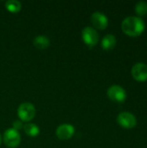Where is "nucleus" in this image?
Returning a JSON list of instances; mask_svg holds the SVG:
<instances>
[{
  "label": "nucleus",
  "mask_w": 147,
  "mask_h": 148,
  "mask_svg": "<svg viewBox=\"0 0 147 148\" xmlns=\"http://www.w3.org/2000/svg\"><path fill=\"white\" fill-rule=\"evenodd\" d=\"M146 23L140 16H129L126 17L121 23V29L128 36H137L145 30Z\"/></svg>",
  "instance_id": "obj_1"
},
{
  "label": "nucleus",
  "mask_w": 147,
  "mask_h": 148,
  "mask_svg": "<svg viewBox=\"0 0 147 148\" xmlns=\"http://www.w3.org/2000/svg\"><path fill=\"white\" fill-rule=\"evenodd\" d=\"M17 115L23 121H30L36 116V108L32 103L23 102L17 109Z\"/></svg>",
  "instance_id": "obj_2"
},
{
  "label": "nucleus",
  "mask_w": 147,
  "mask_h": 148,
  "mask_svg": "<svg viewBox=\"0 0 147 148\" xmlns=\"http://www.w3.org/2000/svg\"><path fill=\"white\" fill-rule=\"evenodd\" d=\"M3 142L7 147L16 148L21 142V136L19 132L14 128L7 129L3 134Z\"/></svg>",
  "instance_id": "obj_3"
},
{
  "label": "nucleus",
  "mask_w": 147,
  "mask_h": 148,
  "mask_svg": "<svg viewBox=\"0 0 147 148\" xmlns=\"http://www.w3.org/2000/svg\"><path fill=\"white\" fill-rule=\"evenodd\" d=\"M81 38L84 43L89 48L94 47L99 42V35L92 27H86L81 31Z\"/></svg>",
  "instance_id": "obj_4"
},
{
  "label": "nucleus",
  "mask_w": 147,
  "mask_h": 148,
  "mask_svg": "<svg viewBox=\"0 0 147 148\" xmlns=\"http://www.w3.org/2000/svg\"><path fill=\"white\" fill-rule=\"evenodd\" d=\"M126 91L120 85H113L107 89V96L115 102H123L126 99Z\"/></svg>",
  "instance_id": "obj_5"
},
{
  "label": "nucleus",
  "mask_w": 147,
  "mask_h": 148,
  "mask_svg": "<svg viewBox=\"0 0 147 148\" xmlns=\"http://www.w3.org/2000/svg\"><path fill=\"white\" fill-rule=\"evenodd\" d=\"M118 124L125 128H133L137 125V118L129 112H121L117 116Z\"/></svg>",
  "instance_id": "obj_6"
},
{
  "label": "nucleus",
  "mask_w": 147,
  "mask_h": 148,
  "mask_svg": "<svg viewBox=\"0 0 147 148\" xmlns=\"http://www.w3.org/2000/svg\"><path fill=\"white\" fill-rule=\"evenodd\" d=\"M55 134L62 140H70L75 134V127L70 124H62L57 127Z\"/></svg>",
  "instance_id": "obj_7"
},
{
  "label": "nucleus",
  "mask_w": 147,
  "mask_h": 148,
  "mask_svg": "<svg viewBox=\"0 0 147 148\" xmlns=\"http://www.w3.org/2000/svg\"><path fill=\"white\" fill-rule=\"evenodd\" d=\"M133 77L139 82L147 80V65L143 62H137L132 68Z\"/></svg>",
  "instance_id": "obj_8"
},
{
  "label": "nucleus",
  "mask_w": 147,
  "mask_h": 148,
  "mask_svg": "<svg viewBox=\"0 0 147 148\" xmlns=\"http://www.w3.org/2000/svg\"><path fill=\"white\" fill-rule=\"evenodd\" d=\"M91 22L96 29H104L108 25V18L107 16L101 12V11H95L91 16Z\"/></svg>",
  "instance_id": "obj_9"
},
{
  "label": "nucleus",
  "mask_w": 147,
  "mask_h": 148,
  "mask_svg": "<svg viewBox=\"0 0 147 148\" xmlns=\"http://www.w3.org/2000/svg\"><path fill=\"white\" fill-rule=\"evenodd\" d=\"M116 37L113 34H107L106 35L101 41V47L104 50H110L114 48L116 45Z\"/></svg>",
  "instance_id": "obj_10"
},
{
  "label": "nucleus",
  "mask_w": 147,
  "mask_h": 148,
  "mask_svg": "<svg viewBox=\"0 0 147 148\" xmlns=\"http://www.w3.org/2000/svg\"><path fill=\"white\" fill-rule=\"evenodd\" d=\"M33 44L38 49H45L49 46L50 41L45 36H38L33 40Z\"/></svg>",
  "instance_id": "obj_11"
},
{
  "label": "nucleus",
  "mask_w": 147,
  "mask_h": 148,
  "mask_svg": "<svg viewBox=\"0 0 147 148\" xmlns=\"http://www.w3.org/2000/svg\"><path fill=\"white\" fill-rule=\"evenodd\" d=\"M5 8L11 13H17L22 9V4L16 0H9L5 3Z\"/></svg>",
  "instance_id": "obj_12"
},
{
  "label": "nucleus",
  "mask_w": 147,
  "mask_h": 148,
  "mask_svg": "<svg viewBox=\"0 0 147 148\" xmlns=\"http://www.w3.org/2000/svg\"><path fill=\"white\" fill-rule=\"evenodd\" d=\"M23 130L25 134L30 137H36L40 134V129L39 127L33 123H29L23 126Z\"/></svg>",
  "instance_id": "obj_13"
},
{
  "label": "nucleus",
  "mask_w": 147,
  "mask_h": 148,
  "mask_svg": "<svg viewBox=\"0 0 147 148\" xmlns=\"http://www.w3.org/2000/svg\"><path fill=\"white\" fill-rule=\"evenodd\" d=\"M135 11L139 16H145L147 14V2L146 1H139L135 4Z\"/></svg>",
  "instance_id": "obj_14"
},
{
  "label": "nucleus",
  "mask_w": 147,
  "mask_h": 148,
  "mask_svg": "<svg viewBox=\"0 0 147 148\" xmlns=\"http://www.w3.org/2000/svg\"><path fill=\"white\" fill-rule=\"evenodd\" d=\"M12 128H14L15 130L18 131V130L23 128V123L20 121H15L13 122V127Z\"/></svg>",
  "instance_id": "obj_15"
},
{
  "label": "nucleus",
  "mask_w": 147,
  "mask_h": 148,
  "mask_svg": "<svg viewBox=\"0 0 147 148\" xmlns=\"http://www.w3.org/2000/svg\"><path fill=\"white\" fill-rule=\"evenodd\" d=\"M1 142H2V137H1V134H0V145H1Z\"/></svg>",
  "instance_id": "obj_16"
}]
</instances>
